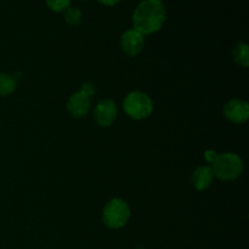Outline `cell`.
Segmentation results:
<instances>
[{"mask_svg": "<svg viewBox=\"0 0 249 249\" xmlns=\"http://www.w3.org/2000/svg\"><path fill=\"white\" fill-rule=\"evenodd\" d=\"M65 19L71 26H79L83 22V12L78 7L70 6L65 10Z\"/></svg>", "mask_w": 249, "mask_h": 249, "instance_id": "cell-12", "label": "cell"}, {"mask_svg": "<svg viewBox=\"0 0 249 249\" xmlns=\"http://www.w3.org/2000/svg\"><path fill=\"white\" fill-rule=\"evenodd\" d=\"M167 18V10L162 0H142L133 14L134 29L141 34L160 31Z\"/></svg>", "mask_w": 249, "mask_h": 249, "instance_id": "cell-1", "label": "cell"}, {"mask_svg": "<svg viewBox=\"0 0 249 249\" xmlns=\"http://www.w3.org/2000/svg\"><path fill=\"white\" fill-rule=\"evenodd\" d=\"M233 60L238 66L247 68L249 66V48L246 43H240L233 50Z\"/></svg>", "mask_w": 249, "mask_h": 249, "instance_id": "cell-11", "label": "cell"}, {"mask_svg": "<svg viewBox=\"0 0 249 249\" xmlns=\"http://www.w3.org/2000/svg\"><path fill=\"white\" fill-rule=\"evenodd\" d=\"M145 45V36L138 32L136 29L131 28L124 32L121 36L122 50L130 57L138 56L142 51Z\"/></svg>", "mask_w": 249, "mask_h": 249, "instance_id": "cell-6", "label": "cell"}, {"mask_svg": "<svg viewBox=\"0 0 249 249\" xmlns=\"http://www.w3.org/2000/svg\"><path fill=\"white\" fill-rule=\"evenodd\" d=\"M130 218V209L128 203L122 198H113L105 206L102 212V220L109 229H122L126 225Z\"/></svg>", "mask_w": 249, "mask_h": 249, "instance_id": "cell-4", "label": "cell"}, {"mask_svg": "<svg viewBox=\"0 0 249 249\" xmlns=\"http://www.w3.org/2000/svg\"><path fill=\"white\" fill-rule=\"evenodd\" d=\"M123 108L130 118L141 121L152 114L153 102L145 92L133 91L129 92L124 99Z\"/></svg>", "mask_w": 249, "mask_h": 249, "instance_id": "cell-3", "label": "cell"}, {"mask_svg": "<svg viewBox=\"0 0 249 249\" xmlns=\"http://www.w3.org/2000/svg\"><path fill=\"white\" fill-rule=\"evenodd\" d=\"M117 113H118V109H117L116 102L111 99H106L96 105L94 109V118L100 126L107 128V126H111L116 121Z\"/></svg>", "mask_w": 249, "mask_h": 249, "instance_id": "cell-5", "label": "cell"}, {"mask_svg": "<svg viewBox=\"0 0 249 249\" xmlns=\"http://www.w3.org/2000/svg\"><path fill=\"white\" fill-rule=\"evenodd\" d=\"M46 5L50 10L55 12L65 11L67 7H70L71 0H45Z\"/></svg>", "mask_w": 249, "mask_h": 249, "instance_id": "cell-13", "label": "cell"}, {"mask_svg": "<svg viewBox=\"0 0 249 249\" xmlns=\"http://www.w3.org/2000/svg\"><path fill=\"white\" fill-rule=\"evenodd\" d=\"M100 4L105 5V6H114V5L118 4L121 0H97Z\"/></svg>", "mask_w": 249, "mask_h": 249, "instance_id": "cell-14", "label": "cell"}, {"mask_svg": "<svg viewBox=\"0 0 249 249\" xmlns=\"http://www.w3.org/2000/svg\"><path fill=\"white\" fill-rule=\"evenodd\" d=\"M224 114L233 124H243L249 117L248 102L241 99H232L224 106Z\"/></svg>", "mask_w": 249, "mask_h": 249, "instance_id": "cell-7", "label": "cell"}, {"mask_svg": "<svg viewBox=\"0 0 249 249\" xmlns=\"http://www.w3.org/2000/svg\"><path fill=\"white\" fill-rule=\"evenodd\" d=\"M67 109L70 114L74 118H83L90 111V95H88L84 90L71 95L67 102Z\"/></svg>", "mask_w": 249, "mask_h": 249, "instance_id": "cell-8", "label": "cell"}, {"mask_svg": "<svg viewBox=\"0 0 249 249\" xmlns=\"http://www.w3.org/2000/svg\"><path fill=\"white\" fill-rule=\"evenodd\" d=\"M216 156H218V155H216L214 151H206V160H208V162L213 163L214 160L216 158Z\"/></svg>", "mask_w": 249, "mask_h": 249, "instance_id": "cell-15", "label": "cell"}, {"mask_svg": "<svg viewBox=\"0 0 249 249\" xmlns=\"http://www.w3.org/2000/svg\"><path fill=\"white\" fill-rule=\"evenodd\" d=\"M17 82L11 74L0 73V96H9L16 90Z\"/></svg>", "mask_w": 249, "mask_h": 249, "instance_id": "cell-10", "label": "cell"}, {"mask_svg": "<svg viewBox=\"0 0 249 249\" xmlns=\"http://www.w3.org/2000/svg\"><path fill=\"white\" fill-rule=\"evenodd\" d=\"M213 179L214 174L212 168L208 167V165H201V167L196 168V170L194 172L191 181L195 189L198 190V191H203V190H207L211 186Z\"/></svg>", "mask_w": 249, "mask_h": 249, "instance_id": "cell-9", "label": "cell"}, {"mask_svg": "<svg viewBox=\"0 0 249 249\" xmlns=\"http://www.w3.org/2000/svg\"><path fill=\"white\" fill-rule=\"evenodd\" d=\"M214 177L223 181H232L237 179L243 172V162L235 153L218 155L212 163Z\"/></svg>", "mask_w": 249, "mask_h": 249, "instance_id": "cell-2", "label": "cell"}]
</instances>
